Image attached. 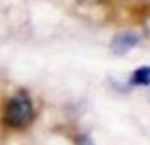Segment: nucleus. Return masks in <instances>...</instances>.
I'll return each instance as SVG.
<instances>
[{"instance_id": "nucleus-4", "label": "nucleus", "mask_w": 150, "mask_h": 145, "mask_svg": "<svg viewBox=\"0 0 150 145\" xmlns=\"http://www.w3.org/2000/svg\"><path fill=\"white\" fill-rule=\"evenodd\" d=\"M76 145H95V142L91 140L89 135L83 133V135H78V137H76Z\"/></svg>"}, {"instance_id": "nucleus-1", "label": "nucleus", "mask_w": 150, "mask_h": 145, "mask_svg": "<svg viewBox=\"0 0 150 145\" xmlns=\"http://www.w3.org/2000/svg\"><path fill=\"white\" fill-rule=\"evenodd\" d=\"M34 120V105L32 100L24 90L17 91L12 98H8L4 110V125L12 130H21L30 125Z\"/></svg>"}, {"instance_id": "nucleus-2", "label": "nucleus", "mask_w": 150, "mask_h": 145, "mask_svg": "<svg viewBox=\"0 0 150 145\" xmlns=\"http://www.w3.org/2000/svg\"><path fill=\"white\" fill-rule=\"evenodd\" d=\"M138 42H140V35L135 32H120L111 39L110 49L115 56H125L135 46H138Z\"/></svg>"}, {"instance_id": "nucleus-3", "label": "nucleus", "mask_w": 150, "mask_h": 145, "mask_svg": "<svg viewBox=\"0 0 150 145\" xmlns=\"http://www.w3.org/2000/svg\"><path fill=\"white\" fill-rule=\"evenodd\" d=\"M132 86H150V66H140L137 68L130 76Z\"/></svg>"}, {"instance_id": "nucleus-5", "label": "nucleus", "mask_w": 150, "mask_h": 145, "mask_svg": "<svg viewBox=\"0 0 150 145\" xmlns=\"http://www.w3.org/2000/svg\"><path fill=\"white\" fill-rule=\"evenodd\" d=\"M78 2H81V4H100L103 0H78Z\"/></svg>"}]
</instances>
